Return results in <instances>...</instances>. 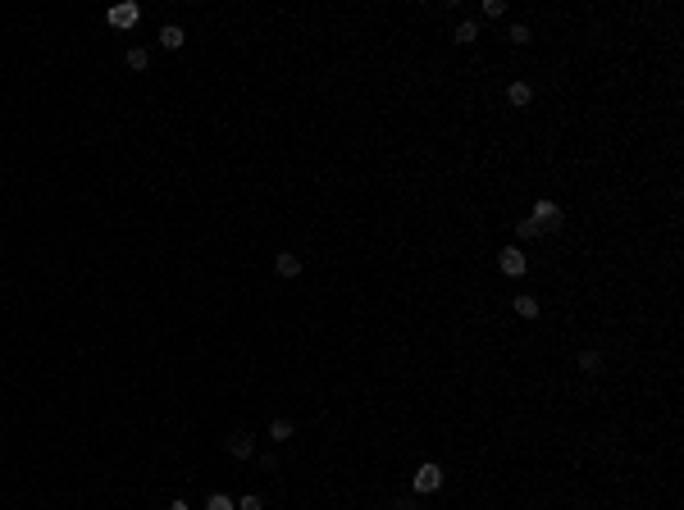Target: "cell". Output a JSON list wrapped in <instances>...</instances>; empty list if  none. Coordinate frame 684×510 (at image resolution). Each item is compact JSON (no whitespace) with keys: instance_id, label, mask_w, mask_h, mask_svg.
<instances>
[{"instance_id":"10","label":"cell","mask_w":684,"mask_h":510,"mask_svg":"<svg viewBox=\"0 0 684 510\" xmlns=\"http://www.w3.org/2000/svg\"><path fill=\"white\" fill-rule=\"evenodd\" d=\"M269 438H274V442H292V419H274V424H269Z\"/></svg>"},{"instance_id":"12","label":"cell","mask_w":684,"mask_h":510,"mask_svg":"<svg viewBox=\"0 0 684 510\" xmlns=\"http://www.w3.org/2000/svg\"><path fill=\"white\" fill-rule=\"evenodd\" d=\"M580 369H584V374H602V355H598V351H584V355H580Z\"/></svg>"},{"instance_id":"6","label":"cell","mask_w":684,"mask_h":510,"mask_svg":"<svg viewBox=\"0 0 684 510\" xmlns=\"http://www.w3.org/2000/svg\"><path fill=\"white\" fill-rule=\"evenodd\" d=\"M274 269H278V278H297V274H301V255L278 251V255H274Z\"/></svg>"},{"instance_id":"17","label":"cell","mask_w":684,"mask_h":510,"mask_svg":"<svg viewBox=\"0 0 684 510\" xmlns=\"http://www.w3.org/2000/svg\"><path fill=\"white\" fill-rule=\"evenodd\" d=\"M484 14H488V18H502L506 5H502V0H484Z\"/></svg>"},{"instance_id":"19","label":"cell","mask_w":684,"mask_h":510,"mask_svg":"<svg viewBox=\"0 0 684 510\" xmlns=\"http://www.w3.org/2000/svg\"><path fill=\"white\" fill-rule=\"evenodd\" d=\"M165 510H192V506H187V502H169Z\"/></svg>"},{"instance_id":"2","label":"cell","mask_w":684,"mask_h":510,"mask_svg":"<svg viewBox=\"0 0 684 510\" xmlns=\"http://www.w3.org/2000/svg\"><path fill=\"white\" fill-rule=\"evenodd\" d=\"M411 487H416V492H438V487H442V469L433 465V460H425V465L411 474Z\"/></svg>"},{"instance_id":"8","label":"cell","mask_w":684,"mask_h":510,"mask_svg":"<svg viewBox=\"0 0 684 510\" xmlns=\"http://www.w3.org/2000/svg\"><path fill=\"white\" fill-rule=\"evenodd\" d=\"M160 46H165V51H178V46H182V27L165 23V27H160Z\"/></svg>"},{"instance_id":"11","label":"cell","mask_w":684,"mask_h":510,"mask_svg":"<svg viewBox=\"0 0 684 510\" xmlns=\"http://www.w3.org/2000/svg\"><path fill=\"white\" fill-rule=\"evenodd\" d=\"M206 510H237V502H233V497H224V492H210L206 497Z\"/></svg>"},{"instance_id":"7","label":"cell","mask_w":684,"mask_h":510,"mask_svg":"<svg viewBox=\"0 0 684 510\" xmlns=\"http://www.w3.org/2000/svg\"><path fill=\"white\" fill-rule=\"evenodd\" d=\"M506 101H511L516 110H525V105L534 101V87H529V82H506Z\"/></svg>"},{"instance_id":"16","label":"cell","mask_w":684,"mask_h":510,"mask_svg":"<svg viewBox=\"0 0 684 510\" xmlns=\"http://www.w3.org/2000/svg\"><path fill=\"white\" fill-rule=\"evenodd\" d=\"M506 37H511L516 46H525V42H529V27H525V23H511V32H506Z\"/></svg>"},{"instance_id":"13","label":"cell","mask_w":684,"mask_h":510,"mask_svg":"<svg viewBox=\"0 0 684 510\" xmlns=\"http://www.w3.org/2000/svg\"><path fill=\"white\" fill-rule=\"evenodd\" d=\"M475 37H479V27H475V23H470V18H466V23H461V27H456V37H452V42H461V46H470V42H475Z\"/></svg>"},{"instance_id":"1","label":"cell","mask_w":684,"mask_h":510,"mask_svg":"<svg viewBox=\"0 0 684 510\" xmlns=\"http://www.w3.org/2000/svg\"><path fill=\"white\" fill-rule=\"evenodd\" d=\"M529 219L538 224V233H556V228H561V205H556V200H547V196H538Z\"/></svg>"},{"instance_id":"18","label":"cell","mask_w":684,"mask_h":510,"mask_svg":"<svg viewBox=\"0 0 684 510\" xmlns=\"http://www.w3.org/2000/svg\"><path fill=\"white\" fill-rule=\"evenodd\" d=\"M237 510H265V502H260V497L251 492V497H242V502H237Z\"/></svg>"},{"instance_id":"15","label":"cell","mask_w":684,"mask_h":510,"mask_svg":"<svg viewBox=\"0 0 684 510\" xmlns=\"http://www.w3.org/2000/svg\"><path fill=\"white\" fill-rule=\"evenodd\" d=\"M516 233L525 237V242H534V237H538V224H534V219H516Z\"/></svg>"},{"instance_id":"14","label":"cell","mask_w":684,"mask_h":510,"mask_svg":"<svg viewBox=\"0 0 684 510\" xmlns=\"http://www.w3.org/2000/svg\"><path fill=\"white\" fill-rule=\"evenodd\" d=\"M147 64H151V55L142 51V46H132V51H128V69H147Z\"/></svg>"},{"instance_id":"3","label":"cell","mask_w":684,"mask_h":510,"mask_svg":"<svg viewBox=\"0 0 684 510\" xmlns=\"http://www.w3.org/2000/svg\"><path fill=\"white\" fill-rule=\"evenodd\" d=\"M497 269H502L506 278H520L529 269V260H525V251H520V246H506L502 255H497Z\"/></svg>"},{"instance_id":"9","label":"cell","mask_w":684,"mask_h":510,"mask_svg":"<svg viewBox=\"0 0 684 510\" xmlns=\"http://www.w3.org/2000/svg\"><path fill=\"white\" fill-rule=\"evenodd\" d=\"M516 314L520 319H538V296H516Z\"/></svg>"},{"instance_id":"5","label":"cell","mask_w":684,"mask_h":510,"mask_svg":"<svg viewBox=\"0 0 684 510\" xmlns=\"http://www.w3.org/2000/svg\"><path fill=\"white\" fill-rule=\"evenodd\" d=\"M228 456H237V460H251V456H256V442H251V433H233V438H228Z\"/></svg>"},{"instance_id":"4","label":"cell","mask_w":684,"mask_h":510,"mask_svg":"<svg viewBox=\"0 0 684 510\" xmlns=\"http://www.w3.org/2000/svg\"><path fill=\"white\" fill-rule=\"evenodd\" d=\"M142 18V9L132 5V0H123V5H110V27H132Z\"/></svg>"}]
</instances>
